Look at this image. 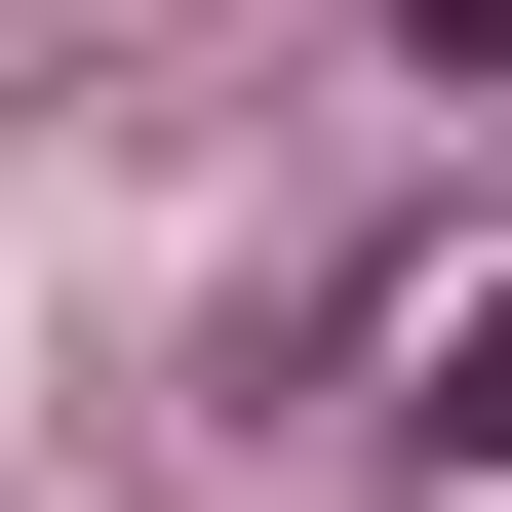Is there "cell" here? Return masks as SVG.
<instances>
[{"label": "cell", "mask_w": 512, "mask_h": 512, "mask_svg": "<svg viewBox=\"0 0 512 512\" xmlns=\"http://www.w3.org/2000/svg\"><path fill=\"white\" fill-rule=\"evenodd\" d=\"M434 473H512V276H473V316H434Z\"/></svg>", "instance_id": "obj_1"}, {"label": "cell", "mask_w": 512, "mask_h": 512, "mask_svg": "<svg viewBox=\"0 0 512 512\" xmlns=\"http://www.w3.org/2000/svg\"><path fill=\"white\" fill-rule=\"evenodd\" d=\"M394 40H434V79H512V0H394Z\"/></svg>", "instance_id": "obj_2"}]
</instances>
